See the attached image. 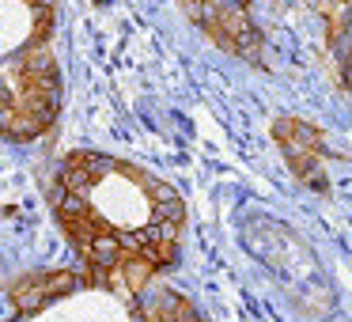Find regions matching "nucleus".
<instances>
[{"label": "nucleus", "mask_w": 352, "mask_h": 322, "mask_svg": "<svg viewBox=\"0 0 352 322\" xmlns=\"http://www.w3.org/2000/svg\"><path fill=\"white\" fill-rule=\"evenodd\" d=\"M50 205L91 288L122 296V277L133 261H152L160 273L178 261L186 201L175 186L125 160L91 148L69 152L57 163Z\"/></svg>", "instance_id": "f257e3e1"}, {"label": "nucleus", "mask_w": 352, "mask_h": 322, "mask_svg": "<svg viewBox=\"0 0 352 322\" xmlns=\"http://www.w3.org/2000/svg\"><path fill=\"white\" fill-rule=\"evenodd\" d=\"M273 140L280 144L284 160H288L292 175L303 186H314V190H326V178H322V155L326 148V133L318 125H307L292 114L273 118Z\"/></svg>", "instance_id": "f03ea898"}]
</instances>
